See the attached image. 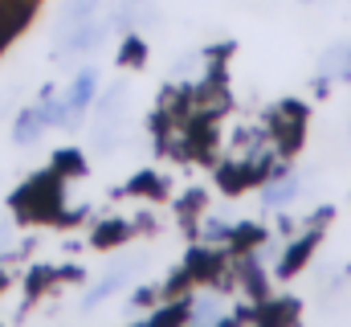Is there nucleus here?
<instances>
[{
    "instance_id": "8",
    "label": "nucleus",
    "mask_w": 351,
    "mask_h": 327,
    "mask_svg": "<svg viewBox=\"0 0 351 327\" xmlns=\"http://www.w3.org/2000/svg\"><path fill=\"white\" fill-rule=\"evenodd\" d=\"M294 196H298V176H282V180H269V184L262 188V205H265V209H286Z\"/></svg>"
},
{
    "instance_id": "1",
    "label": "nucleus",
    "mask_w": 351,
    "mask_h": 327,
    "mask_svg": "<svg viewBox=\"0 0 351 327\" xmlns=\"http://www.w3.org/2000/svg\"><path fill=\"white\" fill-rule=\"evenodd\" d=\"M110 33H114V25H110L106 12H94V16L74 21V25H58V33H53V41H49V58H53V62L86 58V54H94Z\"/></svg>"
},
{
    "instance_id": "2",
    "label": "nucleus",
    "mask_w": 351,
    "mask_h": 327,
    "mask_svg": "<svg viewBox=\"0 0 351 327\" xmlns=\"http://www.w3.org/2000/svg\"><path fill=\"white\" fill-rule=\"evenodd\" d=\"M139 266H143V258H135V262H119V266H110V270H106V274H102V278H98V282L90 286L86 295L78 299V311L86 315V311H94V307H102V303H106V299H110V295H114L119 286H127V282H131V278L139 274Z\"/></svg>"
},
{
    "instance_id": "13",
    "label": "nucleus",
    "mask_w": 351,
    "mask_h": 327,
    "mask_svg": "<svg viewBox=\"0 0 351 327\" xmlns=\"http://www.w3.org/2000/svg\"><path fill=\"white\" fill-rule=\"evenodd\" d=\"M160 299H164V286H152V282H143V286H135V295H131V307L147 315V311H152Z\"/></svg>"
},
{
    "instance_id": "6",
    "label": "nucleus",
    "mask_w": 351,
    "mask_h": 327,
    "mask_svg": "<svg viewBox=\"0 0 351 327\" xmlns=\"http://www.w3.org/2000/svg\"><path fill=\"white\" fill-rule=\"evenodd\" d=\"M127 102H131V86L123 78H114L110 86L98 90L90 111H94V119H119V115H127Z\"/></svg>"
},
{
    "instance_id": "3",
    "label": "nucleus",
    "mask_w": 351,
    "mask_h": 327,
    "mask_svg": "<svg viewBox=\"0 0 351 327\" xmlns=\"http://www.w3.org/2000/svg\"><path fill=\"white\" fill-rule=\"evenodd\" d=\"M45 131H49L45 106H41V102H29V106H21V111L12 115V131H8V139H12V148H33V144H41Z\"/></svg>"
},
{
    "instance_id": "12",
    "label": "nucleus",
    "mask_w": 351,
    "mask_h": 327,
    "mask_svg": "<svg viewBox=\"0 0 351 327\" xmlns=\"http://www.w3.org/2000/svg\"><path fill=\"white\" fill-rule=\"evenodd\" d=\"M311 245H315V238H302V242L290 245V249H286V258H282V266H278V274H294V270H298V266L306 262Z\"/></svg>"
},
{
    "instance_id": "10",
    "label": "nucleus",
    "mask_w": 351,
    "mask_h": 327,
    "mask_svg": "<svg viewBox=\"0 0 351 327\" xmlns=\"http://www.w3.org/2000/svg\"><path fill=\"white\" fill-rule=\"evenodd\" d=\"M106 0H62L58 8V25H74V21H86L94 12H102Z\"/></svg>"
},
{
    "instance_id": "11",
    "label": "nucleus",
    "mask_w": 351,
    "mask_h": 327,
    "mask_svg": "<svg viewBox=\"0 0 351 327\" xmlns=\"http://www.w3.org/2000/svg\"><path fill=\"white\" fill-rule=\"evenodd\" d=\"M49 168H53L62 180H66V176H86V160H82V152H78V148H66V152H58Z\"/></svg>"
},
{
    "instance_id": "16",
    "label": "nucleus",
    "mask_w": 351,
    "mask_h": 327,
    "mask_svg": "<svg viewBox=\"0 0 351 327\" xmlns=\"http://www.w3.org/2000/svg\"><path fill=\"white\" fill-rule=\"evenodd\" d=\"M302 4H315V0H302Z\"/></svg>"
},
{
    "instance_id": "15",
    "label": "nucleus",
    "mask_w": 351,
    "mask_h": 327,
    "mask_svg": "<svg viewBox=\"0 0 351 327\" xmlns=\"http://www.w3.org/2000/svg\"><path fill=\"white\" fill-rule=\"evenodd\" d=\"M4 282H8V274H4V270H0V286H4Z\"/></svg>"
},
{
    "instance_id": "5",
    "label": "nucleus",
    "mask_w": 351,
    "mask_h": 327,
    "mask_svg": "<svg viewBox=\"0 0 351 327\" xmlns=\"http://www.w3.org/2000/svg\"><path fill=\"white\" fill-rule=\"evenodd\" d=\"M188 319H192V295H172V299H160L143 315V327H176Z\"/></svg>"
},
{
    "instance_id": "7",
    "label": "nucleus",
    "mask_w": 351,
    "mask_h": 327,
    "mask_svg": "<svg viewBox=\"0 0 351 327\" xmlns=\"http://www.w3.org/2000/svg\"><path fill=\"white\" fill-rule=\"evenodd\" d=\"M131 238H135V225L123 221V217H110V221H102V225L90 234V245H94V249H114V245L131 242Z\"/></svg>"
},
{
    "instance_id": "9",
    "label": "nucleus",
    "mask_w": 351,
    "mask_h": 327,
    "mask_svg": "<svg viewBox=\"0 0 351 327\" xmlns=\"http://www.w3.org/2000/svg\"><path fill=\"white\" fill-rule=\"evenodd\" d=\"M119 66H131V70H143L147 66V41H143V33H123Z\"/></svg>"
},
{
    "instance_id": "14",
    "label": "nucleus",
    "mask_w": 351,
    "mask_h": 327,
    "mask_svg": "<svg viewBox=\"0 0 351 327\" xmlns=\"http://www.w3.org/2000/svg\"><path fill=\"white\" fill-rule=\"evenodd\" d=\"M135 234H156V213H139L135 217Z\"/></svg>"
},
{
    "instance_id": "4",
    "label": "nucleus",
    "mask_w": 351,
    "mask_h": 327,
    "mask_svg": "<svg viewBox=\"0 0 351 327\" xmlns=\"http://www.w3.org/2000/svg\"><path fill=\"white\" fill-rule=\"evenodd\" d=\"M98 90H102L98 70H94V66H82V70L74 74V82H70V90H66V106H70V115H74L78 123L90 115V106H94Z\"/></svg>"
}]
</instances>
